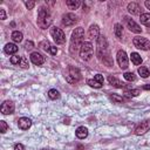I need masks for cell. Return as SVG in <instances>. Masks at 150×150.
Instances as JSON below:
<instances>
[{"label": "cell", "mask_w": 150, "mask_h": 150, "mask_svg": "<svg viewBox=\"0 0 150 150\" xmlns=\"http://www.w3.org/2000/svg\"><path fill=\"white\" fill-rule=\"evenodd\" d=\"M25 149V146L21 144V143H16L15 145H14V150H23Z\"/></svg>", "instance_id": "74e56055"}, {"label": "cell", "mask_w": 150, "mask_h": 150, "mask_svg": "<svg viewBox=\"0 0 150 150\" xmlns=\"http://www.w3.org/2000/svg\"><path fill=\"white\" fill-rule=\"evenodd\" d=\"M94 80H96L97 82H100V83H102V84H103V81H104V80H103V76H102L101 74H96V75L94 76Z\"/></svg>", "instance_id": "d590c367"}, {"label": "cell", "mask_w": 150, "mask_h": 150, "mask_svg": "<svg viewBox=\"0 0 150 150\" xmlns=\"http://www.w3.org/2000/svg\"><path fill=\"white\" fill-rule=\"evenodd\" d=\"M108 81H109V83L111 84V86H114V87H116V88H122V87H124V84L118 80V79H116L115 76H109L108 77Z\"/></svg>", "instance_id": "d6986e66"}, {"label": "cell", "mask_w": 150, "mask_h": 150, "mask_svg": "<svg viewBox=\"0 0 150 150\" xmlns=\"http://www.w3.org/2000/svg\"><path fill=\"white\" fill-rule=\"evenodd\" d=\"M81 71L79 70V68L76 67H68V74L66 75V80L69 82V83H76L77 81L81 80Z\"/></svg>", "instance_id": "5b68a950"}, {"label": "cell", "mask_w": 150, "mask_h": 150, "mask_svg": "<svg viewBox=\"0 0 150 150\" xmlns=\"http://www.w3.org/2000/svg\"><path fill=\"white\" fill-rule=\"evenodd\" d=\"M75 135H76L77 138L84 139V138L88 136V129H87L86 127H79V128L76 129V131H75Z\"/></svg>", "instance_id": "e0dca14e"}, {"label": "cell", "mask_w": 150, "mask_h": 150, "mask_svg": "<svg viewBox=\"0 0 150 150\" xmlns=\"http://www.w3.org/2000/svg\"><path fill=\"white\" fill-rule=\"evenodd\" d=\"M116 57H117L118 66L122 69H127L128 68V56H127V53L124 50H118Z\"/></svg>", "instance_id": "9c48e42d"}, {"label": "cell", "mask_w": 150, "mask_h": 150, "mask_svg": "<svg viewBox=\"0 0 150 150\" xmlns=\"http://www.w3.org/2000/svg\"><path fill=\"white\" fill-rule=\"evenodd\" d=\"M50 35L54 39L55 43H57V45H62L66 42V35H64L63 30L57 27H50Z\"/></svg>", "instance_id": "8992f818"}, {"label": "cell", "mask_w": 150, "mask_h": 150, "mask_svg": "<svg viewBox=\"0 0 150 150\" xmlns=\"http://www.w3.org/2000/svg\"><path fill=\"white\" fill-rule=\"evenodd\" d=\"M7 129H8L7 123L5 121H0V131H1V134H5L7 131Z\"/></svg>", "instance_id": "d6a6232c"}, {"label": "cell", "mask_w": 150, "mask_h": 150, "mask_svg": "<svg viewBox=\"0 0 150 150\" xmlns=\"http://www.w3.org/2000/svg\"><path fill=\"white\" fill-rule=\"evenodd\" d=\"M21 68H27L28 67V61L26 57H21V61H20V64H19Z\"/></svg>", "instance_id": "836d02e7"}, {"label": "cell", "mask_w": 150, "mask_h": 150, "mask_svg": "<svg viewBox=\"0 0 150 150\" xmlns=\"http://www.w3.org/2000/svg\"><path fill=\"white\" fill-rule=\"evenodd\" d=\"M18 47H16V45H14V43H7L5 47H4V50H5V53L6 54H8V55H13V54H15L16 52H18Z\"/></svg>", "instance_id": "ac0fdd59"}, {"label": "cell", "mask_w": 150, "mask_h": 150, "mask_svg": "<svg viewBox=\"0 0 150 150\" xmlns=\"http://www.w3.org/2000/svg\"><path fill=\"white\" fill-rule=\"evenodd\" d=\"M76 22H77V16L73 13H67L62 16V25L66 26V27L74 26Z\"/></svg>", "instance_id": "ba28073f"}, {"label": "cell", "mask_w": 150, "mask_h": 150, "mask_svg": "<svg viewBox=\"0 0 150 150\" xmlns=\"http://www.w3.org/2000/svg\"><path fill=\"white\" fill-rule=\"evenodd\" d=\"M123 76H124V79H125L127 81H129V82H132V81L136 80V76H135L134 73H124Z\"/></svg>", "instance_id": "f546056e"}, {"label": "cell", "mask_w": 150, "mask_h": 150, "mask_svg": "<svg viewBox=\"0 0 150 150\" xmlns=\"http://www.w3.org/2000/svg\"><path fill=\"white\" fill-rule=\"evenodd\" d=\"M122 32H123V27L121 23H116L115 25V35L117 38H121L122 36Z\"/></svg>", "instance_id": "83f0119b"}, {"label": "cell", "mask_w": 150, "mask_h": 150, "mask_svg": "<svg viewBox=\"0 0 150 150\" xmlns=\"http://www.w3.org/2000/svg\"><path fill=\"white\" fill-rule=\"evenodd\" d=\"M88 36L89 39H97L100 36V28L97 25H91L88 29Z\"/></svg>", "instance_id": "9a60e30c"}, {"label": "cell", "mask_w": 150, "mask_h": 150, "mask_svg": "<svg viewBox=\"0 0 150 150\" xmlns=\"http://www.w3.org/2000/svg\"><path fill=\"white\" fill-rule=\"evenodd\" d=\"M48 97H49L50 100H57V98L60 97V93H59L56 89H50V90L48 91Z\"/></svg>", "instance_id": "d4e9b609"}, {"label": "cell", "mask_w": 150, "mask_h": 150, "mask_svg": "<svg viewBox=\"0 0 150 150\" xmlns=\"http://www.w3.org/2000/svg\"><path fill=\"white\" fill-rule=\"evenodd\" d=\"M127 9H128V12H129L130 14H132V15H138V14L141 13V7H139L136 2H130V4L128 5Z\"/></svg>", "instance_id": "2e32d148"}, {"label": "cell", "mask_w": 150, "mask_h": 150, "mask_svg": "<svg viewBox=\"0 0 150 150\" xmlns=\"http://www.w3.org/2000/svg\"><path fill=\"white\" fill-rule=\"evenodd\" d=\"M33 47H34V43L32 41H26L25 42V48L26 49H32Z\"/></svg>", "instance_id": "8d00e7d4"}, {"label": "cell", "mask_w": 150, "mask_h": 150, "mask_svg": "<svg viewBox=\"0 0 150 150\" xmlns=\"http://www.w3.org/2000/svg\"><path fill=\"white\" fill-rule=\"evenodd\" d=\"M132 42H134V46L138 49H142V50H149L150 49V41L146 38L136 36V38H134Z\"/></svg>", "instance_id": "52a82bcc"}, {"label": "cell", "mask_w": 150, "mask_h": 150, "mask_svg": "<svg viewBox=\"0 0 150 150\" xmlns=\"http://www.w3.org/2000/svg\"><path fill=\"white\" fill-rule=\"evenodd\" d=\"M39 47L41 48V49H43V50H46V52H49V49H50V45H49V42L47 41V40H42L40 43H39Z\"/></svg>", "instance_id": "484cf974"}, {"label": "cell", "mask_w": 150, "mask_h": 150, "mask_svg": "<svg viewBox=\"0 0 150 150\" xmlns=\"http://www.w3.org/2000/svg\"><path fill=\"white\" fill-rule=\"evenodd\" d=\"M25 6L27 7V9H33L35 6V2L34 1H25Z\"/></svg>", "instance_id": "e575fe53"}, {"label": "cell", "mask_w": 150, "mask_h": 150, "mask_svg": "<svg viewBox=\"0 0 150 150\" xmlns=\"http://www.w3.org/2000/svg\"><path fill=\"white\" fill-rule=\"evenodd\" d=\"M143 88H144V89H146V90H149V89H150V84H146V86H144Z\"/></svg>", "instance_id": "b9f144b4"}, {"label": "cell", "mask_w": 150, "mask_h": 150, "mask_svg": "<svg viewBox=\"0 0 150 150\" xmlns=\"http://www.w3.org/2000/svg\"><path fill=\"white\" fill-rule=\"evenodd\" d=\"M83 38H84V29L82 27H77L73 30L71 38H70V47H69L71 55H74L77 50H80L82 43L84 42Z\"/></svg>", "instance_id": "7a4b0ae2"}, {"label": "cell", "mask_w": 150, "mask_h": 150, "mask_svg": "<svg viewBox=\"0 0 150 150\" xmlns=\"http://www.w3.org/2000/svg\"><path fill=\"white\" fill-rule=\"evenodd\" d=\"M18 125H19L20 129L27 130V129H29L30 125H32V120L28 118V117H21V118H19V121H18Z\"/></svg>", "instance_id": "5bb4252c"}, {"label": "cell", "mask_w": 150, "mask_h": 150, "mask_svg": "<svg viewBox=\"0 0 150 150\" xmlns=\"http://www.w3.org/2000/svg\"><path fill=\"white\" fill-rule=\"evenodd\" d=\"M124 94H125L128 97H134V96L139 95V89H130V90H125Z\"/></svg>", "instance_id": "4316f807"}, {"label": "cell", "mask_w": 150, "mask_h": 150, "mask_svg": "<svg viewBox=\"0 0 150 150\" xmlns=\"http://www.w3.org/2000/svg\"><path fill=\"white\" fill-rule=\"evenodd\" d=\"M138 74H139L142 77L146 79V77L150 75V71H149V69H148L146 67H139V68H138Z\"/></svg>", "instance_id": "cb8c5ba5"}, {"label": "cell", "mask_w": 150, "mask_h": 150, "mask_svg": "<svg viewBox=\"0 0 150 150\" xmlns=\"http://www.w3.org/2000/svg\"><path fill=\"white\" fill-rule=\"evenodd\" d=\"M12 40L14 42H21L22 41V33L19 30H14L12 33Z\"/></svg>", "instance_id": "603a6c76"}, {"label": "cell", "mask_w": 150, "mask_h": 150, "mask_svg": "<svg viewBox=\"0 0 150 150\" xmlns=\"http://www.w3.org/2000/svg\"><path fill=\"white\" fill-rule=\"evenodd\" d=\"M124 22H125V25H127V27L131 30V32H134V33H141L142 32V28L132 20V19H130L129 16H124Z\"/></svg>", "instance_id": "8fae6325"}, {"label": "cell", "mask_w": 150, "mask_h": 150, "mask_svg": "<svg viewBox=\"0 0 150 150\" xmlns=\"http://www.w3.org/2000/svg\"><path fill=\"white\" fill-rule=\"evenodd\" d=\"M130 59H131V62H132L135 66H138V64L142 63V57H141L139 54H137V53H131Z\"/></svg>", "instance_id": "7402d4cb"}, {"label": "cell", "mask_w": 150, "mask_h": 150, "mask_svg": "<svg viewBox=\"0 0 150 150\" xmlns=\"http://www.w3.org/2000/svg\"><path fill=\"white\" fill-rule=\"evenodd\" d=\"M0 19L1 20L6 19V13H5V9H2V8H0Z\"/></svg>", "instance_id": "ab89813d"}, {"label": "cell", "mask_w": 150, "mask_h": 150, "mask_svg": "<svg viewBox=\"0 0 150 150\" xmlns=\"http://www.w3.org/2000/svg\"><path fill=\"white\" fill-rule=\"evenodd\" d=\"M110 98H111L114 102H116V103H121V102H123L122 96H120V95H117V94H111Z\"/></svg>", "instance_id": "4dcf8cb0"}, {"label": "cell", "mask_w": 150, "mask_h": 150, "mask_svg": "<svg viewBox=\"0 0 150 150\" xmlns=\"http://www.w3.org/2000/svg\"><path fill=\"white\" fill-rule=\"evenodd\" d=\"M94 54V47L90 42H83L80 48V56L84 61H89L93 57Z\"/></svg>", "instance_id": "277c9868"}, {"label": "cell", "mask_w": 150, "mask_h": 150, "mask_svg": "<svg viewBox=\"0 0 150 150\" xmlns=\"http://www.w3.org/2000/svg\"><path fill=\"white\" fill-rule=\"evenodd\" d=\"M144 5H145V7H146L148 9H150V0H146V1L144 2Z\"/></svg>", "instance_id": "60d3db41"}, {"label": "cell", "mask_w": 150, "mask_h": 150, "mask_svg": "<svg viewBox=\"0 0 150 150\" xmlns=\"http://www.w3.org/2000/svg\"><path fill=\"white\" fill-rule=\"evenodd\" d=\"M49 53H50L52 55H55V54L57 53V48H56L55 46H52V47H50V49H49Z\"/></svg>", "instance_id": "f35d334b"}, {"label": "cell", "mask_w": 150, "mask_h": 150, "mask_svg": "<svg viewBox=\"0 0 150 150\" xmlns=\"http://www.w3.org/2000/svg\"><path fill=\"white\" fill-rule=\"evenodd\" d=\"M96 53H97V59L105 64L107 67H112L114 61L110 57L109 50H108V42L104 35H100L97 38V47H96Z\"/></svg>", "instance_id": "6da1fadb"}, {"label": "cell", "mask_w": 150, "mask_h": 150, "mask_svg": "<svg viewBox=\"0 0 150 150\" xmlns=\"http://www.w3.org/2000/svg\"><path fill=\"white\" fill-rule=\"evenodd\" d=\"M20 61H21V57L20 56H18V55L11 56V63L12 64H20Z\"/></svg>", "instance_id": "1f68e13d"}, {"label": "cell", "mask_w": 150, "mask_h": 150, "mask_svg": "<svg viewBox=\"0 0 150 150\" xmlns=\"http://www.w3.org/2000/svg\"><path fill=\"white\" fill-rule=\"evenodd\" d=\"M66 5L68 6L69 9H77L81 5V1H79V0H67Z\"/></svg>", "instance_id": "ffe728a7"}, {"label": "cell", "mask_w": 150, "mask_h": 150, "mask_svg": "<svg viewBox=\"0 0 150 150\" xmlns=\"http://www.w3.org/2000/svg\"><path fill=\"white\" fill-rule=\"evenodd\" d=\"M87 83L90 86V87H93V88H101L103 84L102 83H100V82H97L96 80H94V79H91V80H88L87 81Z\"/></svg>", "instance_id": "f1b7e54d"}, {"label": "cell", "mask_w": 150, "mask_h": 150, "mask_svg": "<svg viewBox=\"0 0 150 150\" xmlns=\"http://www.w3.org/2000/svg\"><path fill=\"white\" fill-rule=\"evenodd\" d=\"M139 20H141V22L144 26L150 27V13H143V14H141Z\"/></svg>", "instance_id": "44dd1931"}, {"label": "cell", "mask_w": 150, "mask_h": 150, "mask_svg": "<svg viewBox=\"0 0 150 150\" xmlns=\"http://www.w3.org/2000/svg\"><path fill=\"white\" fill-rule=\"evenodd\" d=\"M42 150H50V149H42Z\"/></svg>", "instance_id": "7bdbcfd3"}, {"label": "cell", "mask_w": 150, "mask_h": 150, "mask_svg": "<svg viewBox=\"0 0 150 150\" xmlns=\"http://www.w3.org/2000/svg\"><path fill=\"white\" fill-rule=\"evenodd\" d=\"M30 61H32L34 64H36V66H41V64L45 62V57H43L40 53L34 52V53L30 54Z\"/></svg>", "instance_id": "4fadbf2b"}, {"label": "cell", "mask_w": 150, "mask_h": 150, "mask_svg": "<svg viewBox=\"0 0 150 150\" xmlns=\"http://www.w3.org/2000/svg\"><path fill=\"white\" fill-rule=\"evenodd\" d=\"M150 129V120H145L141 122L136 128H135V135H143Z\"/></svg>", "instance_id": "30bf717a"}, {"label": "cell", "mask_w": 150, "mask_h": 150, "mask_svg": "<svg viewBox=\"0 0 150 150\" xmlns=\"http://www.w3.org/2000/svg\"><path fill=\"white\" fill-rule=\"evenodd\" d=\"M14 109H15V107H14V103H13L12 101H5V102L1 104V108H0V110H1V112H2L4 115L12 114V112L14 111Z\"/></svg>", "instance_id": "7c38bea8"}, {"label": "cell", "mask_w": 150, "mask_h": 150, "mask_svg": "<svg viewBox=\"0 0 150 150\" xmlns=\"http://www.w3.org/2000/svg\"><path fill=\"white\" fill-rule=\"evenodd\" d=\"M50 25H52V15L49 13V9L46 7H40L38 13V26L42 29H46Z\"/></svg>", "instance_id": "3957f363"}]
</instances>
